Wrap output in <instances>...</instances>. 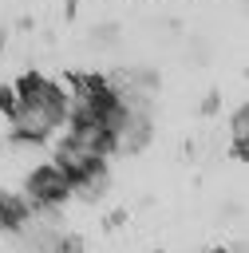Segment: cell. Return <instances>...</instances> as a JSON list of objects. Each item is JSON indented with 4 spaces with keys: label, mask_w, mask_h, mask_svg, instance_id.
Listing matches in <instances>:
<instances>
[{
    "label": "cell",
    "mask_w": 249,
    "mask_h": 253,
    "mask_svg": "<svg viewBox=\"0 0 249 253\" xmlns=\"http://www.w3.org/2000/svg\"><path fill=\"white\" fill-rule=\"evenodd\" d=\"M107 194H111V170H107V166H99L95 174H87L83 182L71 186V198H79V202H87V206L103 202Z\"/></svg>",
    "instance_id": "obj_8"
},
{
    "label": "cell",
    "mask_w": 249,
    "mask_h": 253,
    "mask_svg": "<svg viewBox=\"0 0 249 253\" xmlns=\"http://www.w3.org/2000/svg\"><path fill=\"white\" fill-rule=\"evenodd\" d=\"M40 83H43L40 71H24V75L12 83V91H16V95H32V91H40Z\"/></svg>",
    "instance_id": "obj_11"
},
{
    "label": "cell",
    "mask_w": 249,
    "mask_h": 253,
    "mask_svg": "<svg viewBox=\"0 0 249 253\" xmlns=\"http://www.w3.org/2000/svg\"><path fill=\"white\" fill-rule=\"evenodd\" d=\"M4 47H8V32L0 28V55H4Z\"/></svg>",
    "instance_id": "obj_18"
},
{
    "label": "cell",
    "mask_w": 249,
    "mask_h": 253,
    "mask_svg": "<svg viewBox=\"0 0 249 253\" xmlns=\"http://www.w3.org/2000/svg\"><path fill=\"white\" fill-rule=\"evenodd\" d=\"M209 253H233V249H229V245H213Z\"/></svg>",
    "instance_id": "obj_19"
},
{
    "label": "cell",
    "mask_w": 249,
    "mask_h": 253,
    "mask_svg": "<svg viewBox=\"0 0 249 253\" xmlns=\"http://www.w3.org/2000/svg\"><path fill=\"white\" fill-rule=\"evenodd\" d=\"M0 146H4V138H0Z\"/></svg>",
    "instance_id": "obj_21"
},
{
    "label": "cell",
    "mask_w": 249,
    "mask_h": 253,
    "mask_svg": "<svg viewBox=\"0 0 249 253\" xmlns=\"http://www.w3.org/2000/svg\"><path fill=\"white\" fill-rule=\"evenodd\" d=\"M51 166L75 186V182H83L87 174H95L99 166H107V158H99V154H91V150H83V146H75L71 138H63L59 146H55V154H51Z\"/></svg>",
    "instance_id": "obj_4"
},
{
    "label": "cell",
    "mask_w": 249,
    "mask_h": 253,
    "mask_svg": "<svg viewBox=\"0 0 249 253\" xmlns=\"http://www.w3.org/2000/svg\"><path fill=\"white\" fill-rule=\"evenodd\" d=\"M12 111H16V91H12V87H8V83H0V115H4V119H8V115H12Z\"/></svg>",
    "instance_id": "obj_14"
},
{
    "label": "cell",
    "mask_w": 249,
    "mask_h": 253,
    "mask_svg": "<svg viewBox=\"0 0 249 253\" xmlns=\"http://www.w3.org/2000/svg\"><path fill=\"white\" fill-rule=\"evenodd\" d=\"M87 43H91L95 51H111V47H119V43H123V28H119L115 20H103V24H95V28H91Z\"/></svg>",
    "instance_id": "obj_9"
},
{
    "label": "cell",
    "mask_w": 249,
    "mask_h": 253,
    "mask_svg": "<svg viewBox=\"0 0 249 253\" xmlns=\"http://www.w3.org/2000/svg\"><path fill=\"white\" fill-rule=\"evenodd\" d=\"M32 221V206L24 194L0 190V233H24Z\"/></svg>",
    "instance_id": "obj_7"
},
{
    "label": "cell",
    "mask_w": 249,
    "mask_h": 253,
    "mask_svg": "<svg viewBox=\"0 0 249 253\" xmlns=\"http://www.w3.org/2000/svg\"><path fill=\"white\" fill-rule=\"evenodd\" d=\"M229 158H233V162H245V158H249V142H245V138H233V146H229Z\"/></svg>",
    "instance_id": "obj_16"
},
{
    "label": "cell",
    "mask_w": 249,
    "mask_h": 253,
    "mask_svg": "<svg viewBox=\"0 0 249 253\" xmlns=\"http://www.w3.org/2000/svg\"><path fill=\"white\" fill-rule=\"evenodd\" d=\"M154 253H162V249H154Z\"/></svg>",
    "instance_id": "obj_20"
},
{
    "label": "cell",
    "mask_w": 249,
    "mask_h": 253,
    "mask_svg": "<svg viewBox=\"0 0 249 253\" xmlns=\"http://www.w3.org/2000/svg\"><path fill=\"white\" fill-rule=\"evenodd\" d=\"M107 83L115 87V95L119 99H130V95H158V87H162V75L154 71V67H142V63H130V67H115L111 75H107Z\"/></svg>",
    "instance_id": "obj_5"
},
{
    "label": "cell",
    "mask_w": 249,
    "mask_h": 253,
    "mask_svg": "<svg viewBox=\"0 0 249 253\" xmlns=\"http://www.w3.org/2000/svg\"><path fill=\"white\" fill-rule=\"evenodd\" d=\"M67 111H71L67 87L43 79L40 91H32V95H16V111L8 115L12 138H16V142H32V146H40L43 138H51L55 126L67 123Z\"/></svg>",
    "instance_id": "obj_1"
},
{
    "label": "cell",
    "mask_w": 249,
    "mask_h": 253,
    "mask_svg": "<svg viewBox=\"0 0 249 253\" xmlns=\"http://www.w3.org/2000/svg\"><path fill=\"white\" fill-rule=\"evenodd\" d=\"M24 198H28L32 213H40V210H59V206L71 202V182H67L51 162H40V166L28 170V178H24Z\"/></svg>",
    "instance_id": "obj_2"
},
{
    "label": "cell",
    "mask_w": 249,
    "mask_h": 253,
    "mask_svg": "<svg viewBox=\"0 0 249 253\" xmlns=\"http://www.w3.org/2000/svg\"><path fill=\"white\" fill-rule=\"evenodd\" d=\"M75 12H79V4H75V0H67V4H63V20H75Z\"/></svg>",
    "instance_id": "obj_17"
},
{
    "label": "cell",
    "mask_w": 249,
    "mask_h": 253,
    "mask_svg": "<svg viewBox=\"0 0 249 253\" xmlns=\"http://www.w3.org/2000/svg\"><path fill=\"white\" fill-rule=\"evenodd\" d=\"M55 253H83V237H79V233H67V229H59Z\"/></svg>",
    "instance_id": "obj_12"
},
{
    "label": "cell",
    "mask_w": 249,
    "mask_h": 253,
    "mask_svg": "<svg viewBox=\"0 0 249 253\" xmlns=\"http://www.w3.org/2000/svg\"><path fill=\"white\" fill-rule=\"evenodd\" d=\"M126 217H130L126 210H111V213L103 217V229H107V233H115V229H123V221H126Z\"/></svg>",
    "instance_id": "obj_15"
},
{
    "label": "cell",
    "mask_w": 249,
    "mask_h": 253,
    "mask_svg": "<svg viewBox=\"0 0 249 253\" xmlns=\"http://www.w3.org/2000/svg\"><path fill=\"white\" fill-rule=\"evenodd\" d=\"M206 119H213L217 111H221V91H206V99H202V107H198Z\"/></svg>",
    "instance_id": "obj_13"
},
{
    "label": "cell",
    "mask_w": 249,
    "mask_h": 253,
    "mask_svg": "<svg viewBox=\"0 0 249 253\" xmlns=\"http://www.w3.org/2000/svg\"><path fill=\"white\" fill-rule=\"evenodd\" d=\"M229 134H233V138H245V134H249V107H245V103H237V107L229 111Z\"/></svg>",
    "instance_id": "obj_10"
},
{
    "label": "cell",
    "mask_w": 249,
    "mask_h": 253,
    "mask_svg": "<svg viewBox=\"0 0 249 253\" xmlns=\"http://www.w3.org/2000/svg\"><path fill=\"white\" fill-rule=\"evenodd\" d=\"M150 138H154V115H130L126 130H123L119 142H115V150L130 158V154H142V150L150 146Z\"/></svg>",
    "instance_id": "obj_6"
},
{
    "label": "cell",
    "mask_w": 249,
    "mask_h": 253,
    "mask_svg": "<svg viewBox=\"0 0 249 253\" xmlns=\"http://www.w3.org/2000/svg\"><path fill=\"white\" fill-rule=\"evenodd\" d=\"M67 138H71L75 146H83V150L99 154V158L115 154V134H111V130L103 126V119H99V115H91V111H79V107H71V111H67Z\"/></svg>",
    "instance_id": "obj_3"
}]
</instances>
